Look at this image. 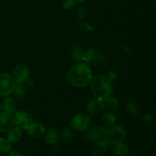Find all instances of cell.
<instances>
[{
    "mask_svg": "<svg viewBox=\"0 0 156 156\" xmlns=\"http://www.w3.org/2000/svg\"><path fill=\"white\" fill-rule=\"evenodd\" d=\"M73 57H74L76 60L78 61L82 60L84 55H85V51H84V50L82 48V47H76L73 49Z\"/></svg>",
    "mask_w": 156,
    "mask_h": 156,
    "instance_id": "cb8c5ba5",
    "label": "cell"
},
{
    "mask_svg": "<svg viewBox=\"0 0 156 156\" xmlns=\"http://www.w3.org/2000/svg\"><path fill=\"white\" fill-rule=\"evenodd\" d=\"M111 83L106 76H98L94 77L91 82V90L93 95L102 101L106 100L112 93Z\"/></svg>",
    "mask_w": 156,
    "mask_h": 156,
    "instance_id": "7a4b0ae2",
    "label": "cell"
},
{
    "mask_svg": "<svg viewBox=\"0 0 156 156\" xmlns=\"http://www.w3.org/2000/svg\"><path fill=\"white\" fill-rule=\"evenodd\" d=\"M67 80L70 85L74 87H86L92 80L91 68L85 62L76 64L69 70L67 73Z\"/></svg>",
    "mask_w": 156,
    "mask_h": 156,
    "instance_id": "6da1fadb",
    "label": "cell"
},
{
    "mask_svg": "<svg viewBox=\"0 0 156 156\" xmlns=\"http://www.w3.org/2000/svg\"><path fill=\"white\" fill-rule=\"evenodd\" d=\"M14 119L10 113H0V132H7L14 126Z\"/></svg>",
    "mask_w": 156,
    "mask_h": 156,
    "instance_id": "ba28073f",
    "label": "cell"
},
{
    "mask_svg": "<svg viewBox=\"0 0 156 156\" xmlns=\"http://www.w3.org/2000/svg\"><path fill=\"white\" fill-rule=\"evenodd\" d=\"M107 146L108 144L104 141L103 140H95L91 146V150L94 155H101L106 152Z\"/></svg>",
    "mask_w": 156,
    "mask_h": 156,
    "instance_id": "5bb4252c",
    "label": "cell"
},
{
    "mask_svg": "<svg viewBox=\"0 0 156 156\" xmlns=\"http://www.w3.org/2000/svg\"><path fill=\"white\" fill-rule=\"evenodd\" d=\"M105 129L102 126H98L90 129L85 134V137L88 140H98L102 139Z\"/></svg>",
    "mask_w": 156,
    "mask_h": 156,
    "instance_id": "4fadbf2b",
    "label": "cell"
},
{
    "mask_svg": "<svg viewBox=\"0 0 156 156\" xmlns=\"http://www.w3.org/2000/svg\"><path fill=\"white\" fill-rule=\"evenodd\" d=\"M77 3V0H66L63 3V8L66 9H69L75 6Z\"/></svg>",
    "mask_w": 156,
    "mask_h": 156,
    "instance_id": "484cf974",
    "label": "cell"
},
{
    "mask_svg": "<svg viewBox=\"0 0 156 156\" xmlns=\"http://www.w3.org/2000/svg\"><path fill=\"white\" fill-rule=\"evenodd\" d=\"M134 156H135V155H134Z\"/></svg>",
    "mask_w": 156,
    "mask_h": 156,
    "instance_id": "1f68e13d",
    "label": "cell"
},
{
    "mask_svg": "<svg viewBox=\"0 0 156 156\" xmlns=\"http://www.w3.org/2000/svg\"><path fill=\"white\" fill-rule=\"evenodd\" d=\"M126 108H127V111L132 115H137L139 113V111H140L138 105L133 101H129L127 102V104H126Z\"/></svg>",
    "mask_w": 156,
    "mask_h": 156,
    "instance_id": "603a6c76",
    "label": "cell"
},
{
    "mask_svg": "<svg viewBox=\"0 0 156 156\" xmlns=\"http://www.w3.org/2000/svg\"><path fill=\"white\" fill-rule=\"evenodd\" d=\"M8 156H24V155H23L21 152L15 151V152H9V155H8Z\"/></svg>",
    "mask_w": 156,
    "mask_h": 156,
    "instance_id": "f1b7e54d",
    "label": "cell"
},
{
    "mask_svg": "<svg viewBox=\"0 0 156 156\" xmlns=\"http://www.w3.org/2000/svg\"><path fill=\"white\" fill-rule=\"evenodd\" d=\"M2 110H3V108H2V105H1V104H0V113H1L2 111Z\"/></svg>",
    "mask_w": 156,
    "mask_h": 156,
    "instance_id": "f546056e",
    "label": "cell"
},
{
    "mask_svg": "<svg viewBox=\"0 0 156 156\" xmlns=\"http://www.w3.org/2000/svg\"><path fill=\"white\" fill-rule=\"evenodd\" d=\"M13 119L14 124L15 126H21L22 129H25L26 126L30 124L32 121L31 116L25 111H17Z\"/></svg>",
    "mask_w": 156,
    "mask_h": 156,
    "instance_id": "52a82bcc",
    "label": "cell"
},
{
    "mask_svg": "<svg viewBox=\"0 0 156 156\" xmlns=\"http://www.w3.org/2000/svg\"><path fill=\"white\" fill-rule=\"evenodd\" d=\"M115 152L119 156H126L129 152V148L126 144H123V143L117 145L115 149Z\"/></svg>",
    "mask_w": 156,
    "mask_h": 156,
    "instance_id": "44dd1931",
    "label": "cell"
},
{
    "mask_svg": "<svg viewBox=\"0 0 156 156\" xmlns=\"http://www.w3.org/2000/svg\"><path fill=\"white\" fill-rule=\"evenodd\" d=\"M101 121L106 126H113L116 122V117L113 113L107 112L102 115Z\"/></svg>",
    "mask_w": 156,
    "mask_h": 156,
    "instance_id": "e0dca14e",
    "label": "cell"
},
{
    "mask_svg": "<svg viewBox=\"0 0 156 156\" xmlns=\"http://www.w3.org/2000/svg\"><path fill=\"white\" fill-rule=\"evenodd\" d=\"M22 128L19 126H15L9 130L7 135V139L12 143H16L21 140L22 137Z\"/></svg>",
    "mask_w": 156,
    "mask_h": 156,
    "instance_id": "7c38bea8",
    "label": "cell"
},
{
    "mask_svg": "<svg viewBox=\"0 0 156 156\" xmlns=\"http://www.w3.org/2000/svg\"><path fill=\"white\" fill-rule=\"evenodd\" d=\"M101 58V53L98 49L93 48L85 53L82 60L88 66L95 65L100 61Z\"/></svg>",
    "mask_w": 156,
    "mask_h": 156,
    "instance_id": "9c48e42d",
    "label": "cell"
},
{
    "mask_svg": "<svg viewBox=\"0 0 156 156\" xmlns=\"http://www.w3.org/2000/svg\"><path fill=\"white\" fill-rule=\"evenodd\" d=\"M86 0H77V2H85Z\"/></svg>",
    "mask_w": 156,
    "mask_h": 156,
    "instance_id": "4dcf8cb0",
    "label": "cell"
},
{
    "mask_svg": "<svg viewBox=\"0 0 156 156\" xmlns=\"http://www.w3.org/2000/svg\"><path fill=\"white\" fill-rule=\"evenodd\" d=\"M105 108V105L104 101L101 99L96 98L89 101L87 106V111L94 115H98L102 113Z\"/></svg>",
    "mask_w": 156,
    "mask_h": 156,
    "instance_id": "8fae6325",
    "label": "cell"
},
{
    "mask_svg": "<svg viewBox=\"0 0 156 156\" xmlns=\"http://www.w3.org/2000/svg\"><path fill=\"white\" fill-rule=\"evenodd\" d=\"M17 83L12 76L5 73H0V96L9 97L13 94Z\"/></svg>",
    "mask_w": 156,
    "mask_h": 156,
    "instance_id": "277c9868",
    "label": "cell"
},
{
    "mask_svg": "<svg viewBox=\"0 0 156 156\" xmlns=\"http://www.w3.org/2000/svg\"><path fill=\"white\" fill-rule=\"evenodd\" d=\"M2 108L4 111L12 114V113L15 112L16 110V102L12 98L6 97L2 102Z\"/></svg>",
    "mask_w": 156,
    "mask_h": 156,
    "instance_id": "9a60e30c",
    "label": "cell"
},
{
    "mask_svg": "<svg viewBox=\"0 0 156 156\" xmlns=\"http://www.w3.org/2000/svg\"><path fill=\"white\" fill-rule=\"evenodd\" d=\"M153 120H154L153 115L149 114V113L143 114L141 117V121L143 122L144 123H150L151 122L153 121Z\"/></svg>",
    "mask_w": 156,
    "mask_h": 156,
    "instance_id": "d4e9b609",
    "label": "cell"
},
{
    "mask_svg": "<svg viewBox=\"0 0 156 156\" xmlns=\"http://www.w3.org/2000/svg\"><path fill=\"white\" fill-rule=\"evenodd\" d=\"M60 137L63 143H69L72 140V137H73V132H72L69 128H65L61 132Z\"/></svg>",
    "mask_w": 156,
    "mask_h": 156,
    "instance_id": "7402d4cb",
    "label": "cell"
},
{
    "mask_svg": "<svg viewBox=\"0 0 156 156\" xmlns=\"http://www.w3.org/2000/svg\"><path fill=\"white\" fill-rule=\"evenodd\" d=\"M24 129H26L27 134L33 138H40L45 133L44 126L38 123H30Z\"/></svg>",
    "mask_w": 156,
    "mask_h": 156,
    "instance_id": "30bf717a",
    "label": "cell"
},
{
    "mask_svg": "<svg viewBox=\"0 0 156 156\" xmlns=\"http://www.w3.org/2000/svg\"><path fill=\"white\" fill-rule=\"evenodd\" d=\"M24 92H25V88L23 85L22 83L17 84L16 87H15V89L14 91V97L17 100H21L23 99L24 95Z\"/></svg>",
    "mask_w": 156,
    "mask_h": 156,
    "instance_id": "ffe728a7",
    "label": "cell"
},
{
    "mask_svg": "<svg viewBox=\"0 0 156 156\" xmlns=\"http://www.w3.org/2000/svg\"><path fill=\"white\" fill-rule=\"evenodd\" d=\"M105 107H107L108 110L110 111H117V109L119 108V103L118 101L114 97H111L110 96L109 98L105 100Z\"/></svg>",
    "mask_w": 156,
    "mask_h": 156,
    "instance_id": "ac0fdd59",
    "label": "cell"
},
{
    "mask_svg": "<svg viewBox=\"0 0 156 156\" xmlns=\"http://www.w3.org/2000/svg\"><path fill=\"white\" fill-rule=\"evenodd\" d=\"M12 74H13V79H15V82L17 84H19L24 83L28 80L30 73H29V69L27 68V66L21 63L15 66L12 71Z\"/></svg>",
    "mask_w": 156,
    "mask_h": 156,
    "instance_id": "5b68a950",
    "label": "cell"
},
{
    "mask_svg": "<svg viewBox=\"0 0 156 156\" xmlns=\"http://www.w3.org/2000/svg\"><path fill=\"white\" fill-rule=\"evenodd\" d=\"M126 138V131L124 128L120 126H109L105 129L102 139L108 145L117 146L124 141Z\"/></svg>",
    "mask_w": 156,
    "mask_h": 156,
    "instance_id": "3957f363",
    "label": "cell"
},
{
    "mask_svg": "<svg viewBox=\"0 0 156 156\" xmlns=\"http://www.w3.org/2000/svg\"><path fill=\"white\" fill-rule=\"evenodd\" d=\"M88 14V11H87L86 8L85 7H81L79 8V11H78V15H79L80 18H85V16Z\"/></svg>",
    "mask_w": 156,
    "mask_h": 156,
    "instance_id": "4316f807",
    "label": "cell"
},
{
    "mask_svg": "<svg viewBox=\"0 0 156 156\" xmlns=\"http://www.w3.org/2000/svg\"><path fill=\"white\" fill-rule=\"evenodd\" d=\"M12 150V143L8 139L0 138V152L2 153H9Z\"/></svg>",
    "mask_w": 156,
    "mask_h": 156,
    "instance_id": "d6986e66",
    "label": "cell"
},
{
    "mask_svg": "<svg viewBox=\"0 0 156 156\" xmlns=\"http://www.w3.org/2000/svg\"><path fill=\"white\" fill-rule=\"evenodd\" d=\"M59 134L55 129H50L45 135V140L50 145L56 144L59 141Z\"/></svg>",
    "mask_w": 156,
    "mask_h": 156,
    "instance_id": "2e32d148",
    "label": "cell"
},
{
    "mask_svg": "<svg viewBox=\"0 0 156 156\" xmlns=\"http://www.w3.org/2000/svg\"><path fill=\"white\" fill-rule=\"evenodd\" d=\"M116 78H117V76H116V74L114 73V72H111V73H109V75H108V79H109L110 82H112V80H114V79H115Z\"/></svg>",
    "mask_w": 156,
    "mask_h": 156,
    "instance_id": "83f0119b",
    "label": "cell"
},
{
    "mask_svg": "<svg viewBox=\"0 0 156 156\" xmlns=\"http://www.w3.org/2000/svg\"><path fill=\"white\" fill-rule=\"evenodd\" d=\"M91 123V119L85 114H78L73 117L71 121V126L75 129L79 131L86 130Z\"/></svg>",
    "mask_w": 156,
    "mask_h": 156,
    "instance_id": "8992f818",
    "label": "cell"
}]
</instances>
